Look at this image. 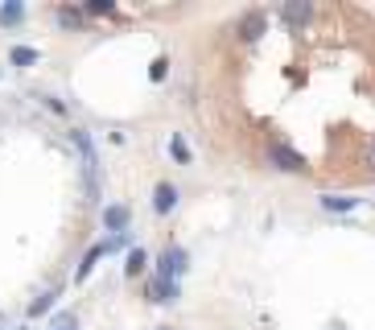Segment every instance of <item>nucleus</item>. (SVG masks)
Returning a JSON list of instances; mask_svg holds the SVG:
<instances>
[{
	"mask_svg": "<svg viewBox=\"0 0 375 330\" xmlns=\"http://www.w3.org/2000/svg\"><path fill=\"white\" fill-rule=\"evenodd\" d=\"M268 161L277 165V169H284V173H301V169H305V157L297 153V149H289L284 141L268 144Z\"/></svg>",
	"mask_w": 375,
	"mask_h": 330,
	"instance_id": "obj_1",
	"label": "nucleus"
},
{
	"mask_svg": "<svg viewBox=\"0 0 375 330\" xmlns=\"http://www.w3.org/2000/svg\"><path fill=\"white\" fill-rule=\"evenodd\" d=\"M157 264H161V273H157V277H165V281H178V277L186 273V252L173 244V248H165V252H161V260H157Z\"/></svg>",
	"mask_w": 375,
	"mask_h": 330,
	"instance_id": "obj_2",
	"label": "nucleus"
},
{
	"mask_svg": "<svg viewBox=\"0 0 375 330\" xmlns=\"http://www.w3.org/2000/svg\"><path fill=\"white\" fill-rule=\"evenodd\" d=\"M264 29H268V17H264V13H243V17H239V25H235V33H239L243 42H256Z\"/></svg>",
	"mask_w": 375,
	"mask_h": 330,
	"instance_id": "obj_3",
	"label": "nucleus"
},
{
	"mask_svg": "<svg viewBox=\"0 0 375 330\" xmlns=\"http://www.w3.org/2000/svg\"><path fill=\"white\" fill-rule=\"evenodd\" d=\"M173 207H178V186L161 182V186H157V194H153V211H157V215H169Z\"/></svg>",
	"mask_w": 375,
	"mask_h": 330,
	"instance_id": "obj_4",
	"label": "nucleus"
},
{
	"mask_svg": "<svg viewBox=\"0 0 375 330\" xmlns=\"http://www.w3.org/2000/svg\"><path fill=\"white\" fill-rule=\"evenodd\" d=\"M173 297H178V281H165V277L149 281V302H173Z\"/></svg>",
	"mask_w": 375,
	"mask_h": 330,
	"instance_id": "obj_5",
	"label": "nucleus"
},
{
	"mask_svg": "<svg viewBox=\"0 0 375 330\" xmlns=\"http://www.w3.org/2000/svg\"><path fill=\"white\" fill-rule=\"evenodd\" d=\"M281 17L289 25H305L309 21V17H313V8H309V4H305V0H289V4H284L281 8Z\"/></svg>",
	"mask_w": 375,
	"mask_h": 330,
	"instance_id": "obj_6",
	"label": "nucleus"
},
{
	"mask_svg": "<svg viewBox=\"0 0 375 330\" xmlns=\"http://www.w3.org/2000/svg\"><path fill=\"white\" fill-rule=\"evenodd\" d=\"M103 223H108V227L120 236V232L128 227V211H124V207H108V211H103Z\"/></svg>",
	"mask_w": 375,
	"mask_h": 330,
	"instance_id": "obj_7",
	"label": "nucleus"
},
{
	"mask_svg": "<svg viewBox=\"0 0 375 330\" xmlns=\"http://www.w3.org/2000/svg\"><path fill=\"white\" fill-rule=\"evenodd\" d=\"M144 264H149L144 248H132V252H128V264H124V273H128V277H137V273H144Z\"/></svg>",
	"mask_w": 375,
	"mask_h": 330,
	"instance_id": "obj_8",
	"label": "nucleus"
},
{
	"mask_svg": "<svg viewBox=\"0 0 375 330\" xmlns=\"http://www.w3.org/2000/svg\"><path fill=\"white\" fill-rule=\"evenodd\" d=\"M322 207H326V211H351V207H359V198H334V194H326Z\"/></svg>",
	"mask_w": 375,
	"mask_h": 330,
	"instance_id": "obj_9",
	"label": "nucleus"
},
{
	"mask_svg": "<svg viewBox=\"0 0 375 330\" xmlns=\"http://www.w3.org/2000/svg\"><path fill=\"white\" fill-rule=\"evenodd\" d=\"M169 153H173L182 165L190 161V149H186V141H182V137H169Z\"/></svg>",
	"mask_w": 375,
	"mask_h": 330,
	"instance_id": "obj_10",
	"label": "nucleus"
},
{
	"mask_svg": "<svg viewBox=\"0 0 375 330\" xmlns=\"http://www.w3.org/2000/svg\"><path fill=\"white\" fill-rule=\"evenodd\" d=\"M13 62H17V67H29V62H38V50L17 46V50H13Z\"/></svg>",
	"mask_w": 375,
	"mask_h": 330,
	"instance_id": "obj_11",
	"label": "nucleus"
},
{
	"mask_svg": "<svg viewBox=\"0 0 375 330\" xmlns=\"http://www.w3.org/2000/svg\"><path fill=\"white\" fill-rule=\"evenodd\" d=\"M87 13H95V17H108V13H116V4H108V0H91V4H87Z\"/></svg>",
	"mask_w": 375,
	"mask_h": 330,
	"instance_id": "obj_12",
	"label": "nucleus"
},
{
	"mask_svg": "<svg viewBox=\"0 0 375 330\" xmlns=\"http://www.w3.org/2000/svg\"><path fill=\"white\" fill-rule=\"evenodd\" d=\"M58 21L62 25H83V13H74V8H58Z\"/></svg>",
	"mask_w": 375,
	"mask_h": 330,
	"instance_id": "obj_13",
	"label": "nucleus"
},
{
	"mask_svg": "<svg viewBox=\"0 0 375 330\" xmlns=\"http://www.w3.org/2000/svg\"><path fill=\"white\" fill-rule=\"evenodd\" d=\"M21 4H8V8H0V21H21Z\"/></svg>",
	"mask_w": 375,
	"mask_h": 330,
	"instance_id": "obj_14",
	"label": "nucleus"
},
{
	"mask_svg": "<svg viewBox=\"0 0 375 330\" xmlns=\"http://www.w3.org/2000/svg\"><path fill=\"white\" fill-rule=\"evenodd\" d=\"M165 67H169L165 58H157V62H153V71H149V74H153V83H161V79H165Z\"/></svg>",
	"mask_w": 375,
	"mask_h": 330,
	"instance_id": "obj_15",
	"label": "nucleus"
},
{
	"mask_svg": "<svg viewBox=\"0 0 375 330\" xmlns=\"http://www.w3.org/2000/svg\"><path fill=\"white\" fill-rule=\"evenodd\" d=\"M371 165H375V149H371Z\"/></svg>",
	"mask_w": 375,
	"mask_h": 330,
	"instance_id": "obj_16",
	"label": "nucleus"
}]
</instances>
